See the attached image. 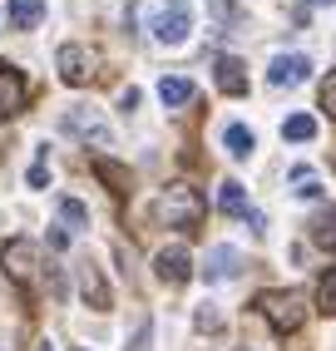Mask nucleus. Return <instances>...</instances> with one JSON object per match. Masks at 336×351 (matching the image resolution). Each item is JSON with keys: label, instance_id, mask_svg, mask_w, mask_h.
Returning a JSON list of instances; mask_svg holds the SVG:
<instances>
[{"label": "nucleus", "instance_id": "13", "mask_svg": "<svg viewBox=\"0 0 336 351\" xmlns=\"http://www.w3.org/2000/svg\"><path fill=\"white\" fill-rule=\"evenodd\" d=\"M5 20H10V30H35L45 20V0H10Z\"/></svg>", "mask_w": 336, "mask_h": 351}, {"label": "nucleus", "instance_id": "14", "mask_svg": "<svg viewBox=\"0 0 336 351\" xmlns=\"http://www.w3.org/2000/svg\"><path fill=\"white\" fill-rule=\"evenodd\" d=\"M80 292H84V302H89V307H109V287H104V277H99V267H94V263H84L80 267Z\"/></svg>", "mask_w": 336, "mask_h": 351}, {"label": "nucleus", "instance_id": "21", "mask_svg": "<svg viewBox=\"0 0 336 351\" xmlns=\"http://www.w3.org/2000/svg\"><path fill=\"white\" fill-rule=\"evenodd\" d=\"M60 218H64V223H75V228H89V208L75 203V198H60Z\"/></svg>", "mask_w": 336, "mask_h": 351}, {"label": "nucleus", "instance_id": "7", "mask_svg": "<svg viewBox=\"0 0 336 351\" xmlns=\"http://www.w3.org/2000/svg\"><path fill=\"white\" fill-rule=\"evenodd\" d=\"M154 267H158V277H163L168 287H183L188 277H193V257H188L183 243H168V247L154 257Z\"/></svg>", "mask_w": 336, "mask_h": 351}, {"label": "nucleus", "instance_id": "5", "mask_svg": "<svg viewBox=\"0 0 336 351\" xmlns=\"http://www.w3.org/2000/svg\"><path fill=\"white\" fill-rule=\"evenodd\" d=\"M193 20H188V0H168V5L154 15V40L158 45H183Z\"/></svg>", "mask_w": 336, "mask_h": 351}, {"label": "nucleus", "instance_id": "18", "mask_svg": "<svg viewBox=\"0 0 336 351\" xmlns=\"http://www.w3.org/2000/svg\"><path fill=\"white\" fill-rule=\"evenodd\" d=\"M223 144H228V154H232V158H248L257 138H252V129H248V124H228V134H223Z\"/></svg>", "mask_w": 336, "mask_h": 351}, {"label": "nucleus", "instance_id": "12", "mask_svg": "<svg viewBox=\"0 0 336 351\" xmlns=\"http://www.w3.org/2000/svg\"><path fill=\"white\" fill-rule=\"evenodd\" d=\"M307 232H311V243H317V247L336 252V208H317L311 223H307Z\"/></svg>", "mask_w": 336, "mask_h": 351}, {"label": "nucleus", "instance_id": "24", "mask_svg": "<svg viewBox=\"0 0 336 351\" xmlns=\"http://www.w3.org/2000/svg\"><path fill=\"white\" fill-rule=\"evenodd\" d=\"M45 178H50V163H45V154H40V163L30 169V189H45Z\"/></svg>", "mask_w": 336, "mask_h": 351}, {"label": "nucleus", "instance_id": "1", "mask_svg": "<svg viewBox=\"0 0 336 351\" xmlns=\"http://www.w3.org/2000/svg\"><path fill=\"white\" fill-rule=\"evenodd\" d=\"M154 218L168 223V228H178V232H198L203 228V193L188 189V183H173V189H163Z\"/></svg>", "mask_w": 336, "mask_h": 351}, {"label": "nucleus", "instance_id": "26", "mask_svg": "<svg viewBox=\"0 0 336 351\" xmlns=\"http://www.w3.org/2000/svg\"><path fill=\"white\" fill-rule=\"evenodd\" d=\"M311 5H336V0H311Z\"/></svg>", "mask_w": 336, "mask_h": 351}, {"label": "nucleus", "instance_id": "10", "mask_svg": "<svg viewBox=\"0 0 336 351\" xmlns=\"http://www.w3.org/2000/svg\"><path fill=\"white\" fill-rule=\"evenodd\" d=\"M89 169L99 173L104 183H109V193H114V198H124V193H134V178H129V169H124V163H114V158H104V154H99V158L89 163Z\"/></svg>", "mask_w": 336, "mask_h": 351}, {"label": "nucleus", "instance_id": "6", "mask_svg": "<svg viewBox=\"0 0 336 351\" xmlns=\"http://www.w3.org/2000/svg\"><path fill=\"white\" fill-rule=\"evenodd\" d=\"M55 64H60V80H64V84H89V75H94V64H99V55H94L89 45H60Z\"/></svg>", "mask_w": 336, "mask_h": 351}, {"label": "nucleus", "instance_id": "23", "mask_svg": "<svg viewBox=\"0 0 336 351\" xmlns=\"http://www.w3.org/2000/svg\"><path fill=\"white\" fill-rule=\"evenodd\" d=\"M208 10L218 15L223 25H232V20H237V10H232V0H208Z\"/></svg>", "mask_w": 336, "mask_h": 351}, {"label": "nucleus", "instance_id": "17", "mask_svg": "<svg viewBox=\"0 0 336 351\" xmlns=\"http://www.w3.org/2000/svg\"><path fill=\"white\" fill-rule=\"evenodd\" d=\"M218 208H223V213H232V218H248V193H243V183H223V189H218Z\"/></svg>", "mask_w": 336, "mask_h": 351}, {"label": "nucleus", "instance_id": "9", "mask_svg": "<svg viewBox=\"0 0 336 351\" xmlns=\"http://www.w3.org/2000/svg\"><path fill=\"white\" fill-rule=\"evenodd\" d=\"M20 104H25V75H20V69H10L5 60H0V119L20 114Z\"/></svg>", "mask_w": 336, "mask_h": 351}, {"label": "nucleus", "instance_id": "16", "mask_svg": "<svg viewBox=\"0 0 336 351\" xmlns=\"http://www.w3.org/2000/svg\"><path fill=\"white\" fill-rule=\"evenodd\" d=\"M158 99L163 104H188V99H193V80H183V75H173V80H158Z\"/></svg>", "mask_w": 336, "mask_h": 351}, {"label": "nucleus", "instance_id": "19", "mask_svg": "<svg viewBox=\"0 0 336 351\" xmlns=\"http://www.w3.org/2000/svg\"><path fill=\"white\" fill-rule=\"evenodd\" d=\"M311 134H317V119H311V114H292V119L282 124V138H292V144H307Z\"/></svg>", "mask_w": 336, "mask_h": 351}, {"label": "nucleus", "instance_id": "4", "mask_svg": "<svg viewBox=\"0 0 336 351\" xmlns=\"http://www.w3.org/2000/svg\"><path fill=\"white\" fill-rule=\"evenodd\" d=\"M0 267H5L20 287H25L30 277H35V267H40V247H35L30 238H10L5 247H0Z\"/></svg>", "mask_w": 336, "mask_h": 351}, {"label": "nucleus", "instance_id": "3", "mask_svg": "<svg viewBox=\"0 0 336 351\" xmlns=\"http://www.w3.org/2000/svg\"><path fill=\"white\" fill-rule=\"evenodd\" d=\"M60 129L75 134V138H84V144H99V149L114 144V129H109L94 109H64V114H60Z\"/></svg>", "mask_w": 336, "mask_h": 351}, {"label": "nucleus", "instance_id": "27", "mask_svg": "<svg viewBox=\"0 0 336 351\" xmlns=\"http://www.w3.org/2000/svg\"><path fill=\"white\" fill-rule=\"evenodd\" d=\"M237 351H252V346H237Z\"/></svg>", "mask_w": 336, "mask_h": 351}, {"label": "nucleus", "instance_id": "25", "mask_svg": "<svg viewBox=\"0 0 336 351\" xmlns=\"http://www.w3.org/2000/svg\"><path fill=\"white\" fill-rule=\"evenodd\" d=\"M119 109H124V114L139 109V89H124V95H119Z\"/></svg>", "mask_w": 336, "mask_h": 351}, {"label": "nucleus", "instance_id": "20", "mask_svg": "<svg viewBox=\"0 0 336 351\" xmlns=\"http://www.w3.org/2000/svg\"><path fill=\"white\" fill-rule=\"evenodd\" d=\"M317 307H322L326 317H336V263L322 272V282H317Z\"/></svg>", "mask_w": 336, "mask_h": 351}, {"label": "nucleus", "instance_id": "11", "mask_svg": "<svg viewBox=\"0 0 336 351\" xmlns=\"http://www.w3.org/2000/svg\"><path fill=\"white\" fill-rule=\"evenodd\" d=\"M218 89H223V95H248V64L223 55L218 60Z\"/></svg>", "mask_w": 336, "mask_h": 351}, {"label": "nucleus", "instance_id": "15", "mask_svg": "<svg viewBox=\"0 0 336 351\" xmlns=\"http://www.w3.org/2000/svg\"><path fill=\"white\" fill-rule=\"evenodd\" d=\"M203 272L213 277V282L232 277V272H237V247H213V252H208V263H203Z\"/></svg>", "mask_w": 336, "mask_h": 351}, {"label": "nucleus", "instance_id": "8", "mask_svg": "<svg viewBox=\"0 0 336 351\" xmlns=\"http://www.w3.org/2000/svg\"><path fill=\"white\" fill-rule=\"evenodd\" d=\"M307 75H311V60H307V55H277L272 69H267V80H272L277 89H297Z\"/></svg>", "mask_w": 336, "mask_h": 351}, {"label": "nucleus", "instance_id": "22", "mask_svg": "<svg viewBox=\"0 0 336 351\" xmlns=\"http://www.w3.org/2000/svg\"><path fill=\"white\" fill-rule=\"evenodd\" d=\"M322 109H326L331 119H336V69H331V75L322 80Z\"/></svg>", "mask_w": 336, "mask_h": 351}, {"label": "nucleus", "instance_id": "2", "mask_svg": "<svg viewBox=\"0 0 336 351\" xmlns=\"http://www.w3.org/2000/svg\"><path fill=\"white\" fill-rule=\"evenodd\" d=\"M257 312L267 317L272 332H282V337L302 332V322H307V307H302L297 292H262V297H257Z\"/></svg>", "mask_w": 336, "mask_h": 351}]
</instances>
